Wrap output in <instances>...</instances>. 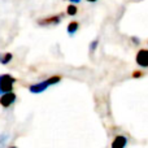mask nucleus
<instances>
[{"label": "nucleus", "instance_id": "nucleus-1", "mask_svg": "<svg viewBox=\"0 0 148 148\" xmlns=\"http://www.w3.org/2000/svg\"><path fill=\"white\" fill-rule=\"evenodd\" d=\"M61 79H62V77L60 75V74H55V75H51L49 78L44 79V81H42V82L30 84V86H29V91H30L31 94H42V92L46 91L48 87L55 86V84H57L59 82H61Z\"/></svg>", "mask_w": 148, "mask_h": 148}, {"label": "nucleus", "instance_id": "nucleus-2", "mask_svg": "<svg viewBox=\"0 0 148 148\" xmlns=\"http://www.w3.org/2000/svg\"><path fill=\"white\" fill-rule=\"evenodd\" d=\"M16 82H17V79L12 74H0V96L7 94V92H12Z\"/></svg>", "mask_w": 148, "mask_h": 148}, {"label": "nucleus", "instance_id": "nucleus-3", "mask_svg": "<svg viewBox=\"0 0 148 148\" xmlns=\"http://www.w3.org/2000/svg\"><path fill=\"white\" fill-rule=\"evenodd\" d=\"M62 18H64V14H62V13H57V14H53V16H47V17L39 18L36 22H38V25L42 26V27H47V26L59 25Z\"/></svg>", "mask_w": 148, "mask_h": 148}, {"label": "nucleus", "instance_id": "nucleus-4", "mask_svg": "<svg viewBox=\"0 0 148 148\" xmlns=\"http://www.w3.org/2000/svg\"><path fill=\"white\" fill-rule=\"evenodd\" d=\"M16 100H17V96H16L14 92H7V94L1 95L0 96V105H1L3 108H8L10 107L12 104H14Z\"/></svg>", "mask_w": 148, "mask_h": 148}, {"label": "nucleus", "instance_id": "nucleus-5", "mask_svg": "<svg viewBox=\"0 0 148 148\" xmlns=\"http://www.w3.org/2000/svg\"><path fill=\"white\" fill-rule=\"evenodd\" d=\"M135 61L140 68H148V49H139L136 52Z\"/></svg>", "mask_w": 148, "mask_h": 148}, {"label": "nucleus", "instance_id": "nucleus-6", "mask_svg": "<svg viewBox=\"0 0 148 148\" xmlns=\"http://www.w3.org/2000/svg\"><path fill=\"white\" fill-rule=\"evenodd\" d=\"M126 146H127V138L122 134L116 135L110 143V148H126Z\"/></svg>", "mask_w": 148, "mask_h": 148}, {"label": "nucleus", "instance_id": "nucleus-7", "mask_svg": "<svg viewBox=\"0 0 148 148\" xmlns=\"http://www.w3.org/2000/svg\"><path fill=\"white\" fill-rule=\"evenodd\" d=\"M78 29H79V22L78 21H70V22L68 23V26H66V31H68V34H69L70 36H73L74 34L78 31Z\"/></svg>", "mask_w": 148, "mask_h": 148}, {"label": "nucleus", "instance_id": "nucleus-8", "mask_svg": "<svg viewBox=\"0 0 148 148\" xmlns=\"http://www.w3.org/2000/svg\"><path fill=\"white\" fill-rule=\"evenodd\" d=\"M13 59V55L10 53V52H0V64L1 65H7L9 64L10 61H12Z\"/></svg>", "mask_w": 148, "mask_h": 148}, {"label": "nucleus", "instance_id": "nucleus-9", "mask_svg": "<svg viewBox=\"0 0 148 148\" xmlns=\"http://www.w3.org/2000/svg\"><path fill=\"white\" fill-rule=\"evenodd\" d=\"M77 13H78V8H77V5L70 3V4L66 7V14L68 16H75Z\"/></svg>", "mask_w": 148, "mask_h": 148}, {"label": "nucleus", "instance_id": "nucleus-10", "mask_svg": "<svg viewBox=\"0 0 148 148\" xmlns=\"http://www.w3.org/2000/svg\"><path fill=\"white\" fill-rule=\"evenodd\" d=\"M97 43H99V40H97V39H95L94 42H91V44H90V51L94 52L95 49H96V47H97Z\"/></svg>", "mask_w": 148, "mask_h": 148}, {"label": "nucleus", "instance_id": "nucleus-11", "mask_svg": "<svg viewBox=\"0 0 148 148\" xmlns=\"http://www.w3.org/2000/svg\"><path fill=\"white\" fill-rule=\"evenodd\" d=\"M143 72H142V70H135V72H134L133 74H131V77H133V78H140V77H143Z\"/></svg>", "mask_w": 148, "mask_h": 148}, {"label": "nucleus", "instance_id": "nucleus-12", "mask_svg": "<svg viewBox=\"0 0 148 148\" xmlns=\"http://www.w3.org/2000/svg\"><path fill=\"white\" fill-rule=\"evenodd\" d=\"M131 40H133V42H135V43H134V44H139V42H140L138 38H135V36H133V38H131Z\"/></svg>", "mask_w": 148, "mask_h": 148}, {"label": "nucleus", "instance_id": "nucleus-13", "mask_svg": "<svg viewBox=\"0 0 148 148\" xmlns=\"http://www.w3.org/2000/svg\"><path fill=\"white\" fill-rule=\"evenodd\" d=\"M66 1H70V3H72V4H74V3H79V1H81V0H66Z\"/></svg>", "mask_w": 148, "mask_h": 148}, {"label": "nucleus", "instance_id": "nucleus-14", "mask_svg": "<svg viewBox=\"0 0 148 148\" xmlns=\"http://www.w3.org/2000/svg\"><path fill=\"white\" fill-rule=\"evenodd\" d=\"M86 1H88V3H95V1H97V0H86Z\"/></svg>", "mask_w": 148, "mask_h": 148}, {"label": "nucleus", "instance_id": "nucleus-15", "mask_svg": "<svg viewBox=\"0 0 148 148\" xmlns=\"http://www.w3.org/2000/svg\"><path fill=\"white\" fill-rule=\"evenodd\" d=\"M8 148H17L16 146H10V147H8Z\"/></svg>", "mask_w": 148, "mask_h": 148}]
</instances>
